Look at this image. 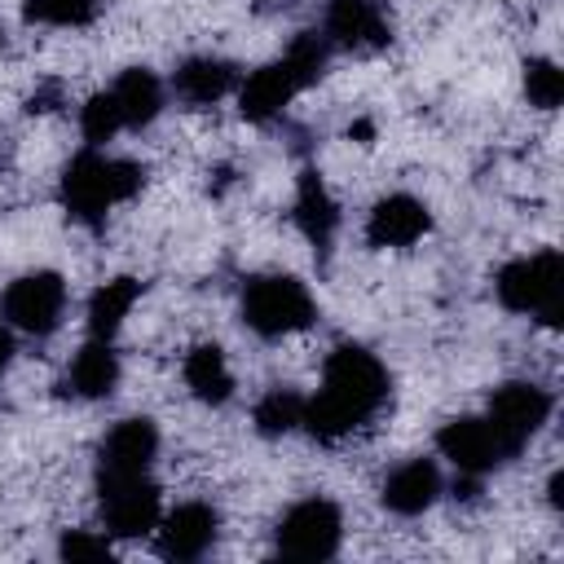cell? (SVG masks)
<instances>
[{
	"label": "cell",
	"instance_id": "ac0fdd59",
	"mask_svg": "<svg viewBox=\"0 0 564 564\" xmlns=\"http://www.w3.org/2000/svg\"><path fill=\"white\" fill-rule=\"evenodd\" d=\"M295 225H300V234L317 251H326L330 238H335V229H339V203L330 198L326 181L313 167H304L300 181H295Z\"/></svg>",
	"mask_w": 564,
	"mask_h": 564
},
{
	"label": "cell",
	"instance_id": "5bb4252c",
	"mask_svg": "<svg viewBox=\"0 0 564 564\" xmlns=\"http://www.w3.org/2000/svg\"><path fill=\"white\" fill-rule=\"evenodd\" d=\"M441 489H445V480H441L436 458H405L401 467L388 471L379 498H383V507L392 516H405L410 520V516H423L441 498Z\"/></svg>",
	"mask_w": 564,
	"mask_h": 564
},
{
	"label": "cell",
	"instance_id": "44dd1931",
	"mask_svg": "<svg viewBox=\"0 0 564 564\" xmlns=\"http://www.w3.org/2000/svg\"><path fill=\"white\" fill-rule=\"evenodd\" d=\"M141 300L137 278H110L88 295V339H115L132 304Z\"/></svg>",
	"mask_w": 564,
	"mask_h": 564
},
{
	"label": "cell",
	"instance_id": "7402d4cb",
	"mask_svg": "<svg viewBox=\"0 0 564 564\" xmlns=\"http://www.w3.org/2000/svg\"><path fill=\"white\" fill-rule=\"evenodd\" d=\"M251 423L260 436H286L295 427H304V397L291 392V388H269L256 410H251Z\"/></svg>",
	"mask_w": 564,
	"mask_h": 564
},
{
	"label": "cell",
	"instance_id": "30bf717a",
	"mask_svg": "<svg viewBox=\"0 0 564 564\" xmlns=\"http://www.w3.org/2000/svg\"><path fill=\"white\" fill-rule=\"evenodd\" d=\"M436 449H441V458H449L463 476H489L494 467H502V463L511 458V449L498 441V432L489 427L485 414H458V419L441 423Z\"/></svg>",
	"mask_w": 564,
	"mask_h": 564
},
{
	"label": "cell",
	"instance_id": "d6986e66",
	"mask_svg": "<svg viewBox=\"0 0 564 564\" xmlns=\"http://www.w3.org/2000/svg\"><path fill=\"white\" fill-rule=\"evenodd\" d=\"M115 101H119V115H123V128H150L159 115H163V79L150 70V66H128L119 79H115Z\"/></svg>",
	"mask_w": 564,
	"mask_h": 564
},
{
	"label": "cell",
	"instance_id": "603a6c76",
	"mask_svg": "<svg viewBox=\"0 0 564 564\" xmlns=\"http://www.w3.org/2000/svg\"><path fill=\"white\" fill-rule=\"evenodd\" d=\"M101 0H26L22 22L31 26H88L97 18Z\"/></svg>",
	"mask_w": 564,
	"mask_h": 564
},
{
	"label": "cell",
	"instance_id": "ba28073f",
	"mask_svg": "<svg viewBox=\"0 0 564 564\" xmlns=\"http://www.w3.org/2000/svg\"><path fill=\"white\" fill-rule=\"evenodd\" d=\"M0 317L22 335H35V339L53 335L62 326V317H66V282H62V273L35 269V273L13 278L4 286V295H0Z\"/></svg>",
	"mask_w": 564,
	"mask_h": 564
},
{
	"label": "cell",
	"instance_id": "5b68a950",
	"mask_svg": "<svg viewBox=\"0 0 564 564\" xmlns=\"http://www.w3.org/2000/svg\"><path fill=\"white\" fill-rule=\"evenodd\" d=\"M238 317L260 339H282V335H295V330L313 326L317 300L291 273H260V278H247L242 300H238Z\"/></svg>",
	"mask_w": 564,
	"mask_h": 564
},
{
	"label": "cell",
	"instance_id": "cb8c5ba5",
	"mask_svg": "<svg viewBox=\"0 0 564 564\" xmlns=\"http://www.w3.org/2000/svg\"><path fill=\"white\" fill-rule=\"evenodd\" d=\"M79 132L88 145H106L115 132H123V115H119V101L115 93H93L84 106H79Z\"/></svg>",
	"mask_w": 564,
	"mask_h": 564
},
{
	"label": "cell",
	"instance_id": "9a60e30c",
	"mask_svg": "<svg viewBox=\"0 0 564 564\" xmlns=\"http://www.w3.org/2000/svg\"><path fill=\"white\" fill-rule=\"evenodd\" d=\"M154 458H159V427L141 414L119 419L97 445V467L106 471H150Z\"/></svg>",
	"mask_w": 564,
	"mask_h": 564
},
{
	"label": "cell",
	"instance_id": "7c38bea8",
	"mask_svg": "<svg viewBox=\"0 0 564 564\" xmlns=\"http://www.w3.org/2000/svg\"><path fill=\"white\" fill-rule=\"evenodd\" d=\"M427 229H432V212H427L423 198H414V194H388V198H379L370 207L366 242L379 247V251H405Z\"/></svg>",
	"mask_w": 564,
	"mask_h": 564
},
{
	"label": "cell",
	"instance_id": "9c48e42d",
	"mask_svg": "<svg viewBox=\"0 0 564 564\" xmlns=\"http://www.w3.org/2000/svg\"><path fill=\"white\" fill-rule=\"evenodd\" d=\"M485 419L489 427L498 432V441L511 449V458L529 445V436L542 432V423L551 419V392L529 383V379H507L489 392V405H485Z\"/></svg>",
	"mask_w": 564,
	"mask_h": 564
},
{
	"label": "cell",
	"instance_id": "7a4b0ae2",
	"mask_svg": "<svg viewBox=\"0 0 564 564\" xmlns=\"http://www.w3.org/2000/svg\"><path fill=\"white\" fill-rule=\"evenodd\" d=\"M141 185H145V167L141 163L115 159L101 145H88V150H79L62 167L57 194H62V207H66V216L75 225L97 229V225H106V212L119 207V203H128Z\"/></svg>",
	"mask_w": 564,
	"mask_h": 564
},
{
	"label": "cell",
	"instance_id": "8992f818",
	"mask_svg": "<svg viewBox=\"0 0 564 564\" xmlns=\"http://www.w3.org/2000/svg\"><path fill=\"white\" fill-rule=\"evenodd\" d=\"M97 511L110 538H141L159 529L163 502L150 471H106L97 467Z\"/></svg>",
	"mask_w": 564,
	"mask_h": 564
},
{
	"label": "cell",
	"instance_id": "4316f807",
	"mask_svg": "<svg viewBox=\"0 0 564 564\" xmlns=\"http://www.w3.org/2000/svg\"><path fill=\"white\" fill-rule=\"evenodd\" d=\"M57 106H62V84H57V79L40 84V88L26 97V110H31V115H44V110H57Z\"/></svg>",
	"mask_w": 564,
	"mask_h": 564
},
{
	"label": "cell",
	"instance_id": "4fadbf2b",
	"mask_svg": "<svg viewBox=\"0 0 564 564\" xmlns=\"http://www.w3.org/2000/svg\"><path fill=\"white\" fill-rule=\"evenodd\" d=\"M220 533V516L212 502H181L167 516H159V551L167 560H198L212 551Z\"/></svg>",
	"mask_w": 564,
	"mask_h": 564
},
{
	"label": "cell",
	"instance_id": "f1b7e54d",
	"mask_svg": "<svg viewBox=\"0 0 564 564\" xmlns=\"http://www.w3.org/2000/svg\"><path fill=\"white\" fill-rule=\"evenodd\" d=\"M546 498H551L555 511L564 507V471H551V480H546Z\"/></svg>",
	"mask_w": 564,
	"mask_h": 564
},
{
	"label": "cell",
	"instance_id": "d4e9b609",
	"mask_svg": "<svg viewBox=\"0 0 564 564\" xmlns=\"http://www.w3.org/2000/svg\"><path fill=\"white\" fill-rule=\"evenodd\" d=\"M524 97L538 110H555L564 101V70L551 57H529L524 62Z\"/></svg>",
	"mask_w": 564,
	"mask_h": 564
},
{
	"label": "cell",
	"instance_id": "484cf974",
	"mask_svg": "<svg viewBox=\"0 0 564 564\" xmlns=\"http://www.w3.org/2000/svg\"><path fill=\"white\" fill-rule=\"evenodd\" d=\"M57 555L62 560H110V542L88 529H66L57 542Z\"/></svg>",
	"mask_w": 564,
	"mask_h": 564
},
{
	"label": "cell",
	"instance_id": "52a82bcc",
	"mask_svg": "<svg viewBox=\"0 0 564 564\" xmlns=\"http://www.w3.org/2000/svg\"><path fill=\"white\" fill-rule=\"evenodd\" d=\"M273 542H278V555L300 560V564L330 560L344 542V511L330 498H304L278 520Z\"/></svg>",
	"mask_w": 564,
	"mask_h": 564
},
{
	"label": "cell",
	"instance_id": "8fae6325",
	"mask_svg": "<svg viewBox=\"0 0 564 564\" xmlns=\"http://www.w3.org/2000/svg\"><path fill=\"white\" fill-rule=\"evenodd\" d=\"M322 35L330 40V48L370 53V48L392 44V22H388L379 0H335L326 9V31Z\"/></svg>",
	"mask_w": 564,
	"mask_h": 564
},
{
	"label": "cell",
	"instance_id": "2e32d148",
	"mask_svg": "<svg viewBox=\"0 0 564 564\" xmlns=\"http://www.w3.org/2000/svg\"><path fill=\"white\" fill-rule=\"evenodd\" d=\"M119 375H123V366H119V352L110 348V339H88L70 357V366L62 375V392L79 397V401H101L119 388Z\"/></svg>",
	"mask_w": 564,
	"mask_h": 564
},
{
	"label": "cell",
	"instance_id": "e0dca14e",
	"mask_svg": "<svg viewBox=\"0 0 564 564\" xmlns=\"http://www.w3.org/2000/svg\"><path fill=\"white\" fill-rule=\"evenodd\" d=\"M234 84H238V66L225 62V57H212V53L207 57H185L172 75V93L194 110L216 106L225 93H234Z\"/></svg>",
	"mask_w": 564,
	"mask_h": 564
},
{
	"label": "cell",
	"instance_id": "3957f363",
	"mask_svg": "<svg viewBox=\"0 0 564 564\" xmlns=\"http://www.w3.org/2000/svg\"><path fill=\"white\" fill-rule=\"evenodd\" d=\"M326 62H330V40L317 35V31H300V35L291 40V48H286L278 62L251 70V75L238 84V115L251 119V123L278 119V115L291 106L295 93H304L308 84L322 79Z\"/></svg>",
	"mask_w": 564,
	"mask_h": 564
},
{
	"label": "cell",
	"instance_id": "277c9868",
	"mask_svg": "<svg viewBox=\"0 0 564 564\" xmlns=\"http://www.w3.org/2000/svg\"><path fill=\"white\" fill-rule=\"evenodd\" d=\"M494 295L507 313L538 317L542 326H560L564 313V256L555 247L507 260L494 278Z\"/></svg>",
	"mask_w": 564,
	"mask_h": 564
},
{
	"label": "cell",
	"instance_id": "ffe728a7",
	"mask_svg": "<svg viewBox=\"0 0 564 564\" xmlns=\"http://www.w3.org/2000/svg\"><path fill=\"white\" fill-rule=\"evenodd\" d=\"M181 375H185L189 397L203 401V405H225V401L234 397V375H229V361H225V352H220L216 344L189 348Z\"/></svg>",
	"mask_w": 564,
	"mask_h": 564
},
{
	"label": "cell",
	"instance_id": "6da1fadb",
	"mask_svg": "<svg viewBox=\"0 0 564 564\" xmlns=\"http://www.w3.org/2000/svg\"><path fill=\"white\" fill-rule=\"evenodd\" d=\"M383 401H388V366L361 344H339L322 366L317 397L304 401V427L330 445L357 432L361 423H370Z\"/></svg>",
	"mask_w": 564,
	"mask_h": 564
},
{
	"label": "cell",
	"instance_id": "83f0119b",
	"mask_svg": "<svg viewBox=\"0 0 564 564\" xmlns=\"http://www.w3.org/2000/svg\"><path fill=\"white\" fill-rule=\"evenodd\" d=\"M13 352H18V344H13V326H9V322H0V370H9Z\"/></svg>",
	"mask_w": 564,
	"mask_h": 564
}]
</instances>
